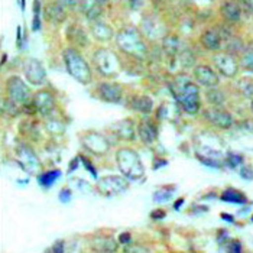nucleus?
I'll return each instance as SVG.
<instances>
[{
	"label": "nucleus",
	"instance_id": "1",
	"mask_svg": "<svg viewBox=\"0 0 253 253\" xmlns=\"http://www.w3.org/2000/svg\"><path fill=\"white\" fill-rule=\"evenodd\" d=\"M116 45L123 54L132 58L145 59L148 57V46L142 38V34L133 26L122 28L117 32Z\"/></svg>",
	"mask_w": 253,
	"mask_h": 253
},
{
	"label": "nucleus",
	"instance_id": "2",
	"mask_svg": "<svg viewBox=\"0 0 253 253\" xmlns=\"http://www.w3.org/2000/svg\"><path fill=\"white\" fill-rule=\"evenodd\" d=\"M62 59L68 74L78 81L80 84H90L93 80V73L85 58L78 52L76 48H67L62 51Z\"/></svg>",
	"mask_w": 253,
	"mask_h": 253
},
{
	"label": "nucleus",
	"instance_id": "3",
	"mask_svg": "<svg viewBox=\"0 0 253 253\" xmlns=\"http://www.w3.org/2000/svg\"><path fill=\"white\" fill-rule=\"evenodd\" d=\"M116 162L120 172L132 181H140L145 176V167L140 156L132 148H122L116 152Z\"/></svg>",
	"mask_w": 253,
	"mask_h": 253
},
{
	"label": "nucleus",
	"instance_id": "4",
	"mask_svg": "<svg viewBox=\"0 0 253 253\" xmlns=\"http://www.w3.org/2000/svg\"><path fill=\"white\" fill-rule=\"evenodd\" d=\"M176 101L179 103L181 109L188 115H197L201 109V96L198 84L188 80L175 93Z\"/></svg>",
	"mask_w": 253,
	"mask_h": 253
},
{
	"label": "nucleus",
	"instance_id": "5",
	"mask_svg": "<svg viewBox=\"0 0 253 253\" xmlns=\"http://www.w3.org/2000/svg\"><path fill=\"white\" fill-rule=\"evenodd\" d=\"M93 65L103 77H116L120 71V61L109 48H98L93 54Z\"/></svg>",
	"mask_w": 253,
	"mask_h": 253
},
{
	"label": "nucleus",
	"instance_id": "6",
	"mask_svg": "<svg viewBox=\"0 0 253 253\" xmlns=\"http://www.w3.org/2000/svg\"><path fill=\"white\" fill-rule=\"evenodd\" d=\"M16 158L19 165L31 175H39L42 169V162L37 152L26 143H19L16 146Z\"/></svg>",
	"mask_w": 253,
	"mask_h": 253
},
{
	"label": "nucleus",
	"instance_id": "7",
	"mask_svg": "<svg viewBox=\"0 0 253 253\" xmlns=\"http://www.w3.org/2000/svg\"><path fill=\"white\" fill-rule=\"evenodd\" d=\"M96 188L101 195L112 198L125 193L129 188V181L125 175H106L98 179Z\"/></svg>",
	"mask_w": 253,
	"mask_h": 253
},
{
	"label": "nucleus",
	"instance_id": "8",
	"mask_svg": "<svg viewBox=\"0 0 253 253\" xmlns=\"http://www.w3.org/2000/svg\"><path fill=\"white\" fill-rule=\"evenodd\" d=\"M213 64L215 71L226 78H234L240 70V62L236 59L234 54L227 51H218L213 57Z\"/></svg>",
	"mask_w": 253,
	"mask_h": 253
},
{
	"label": "nucleus",
	"instance_id": "9",
	"mask_svg": "<svg viewBox=\"0 0 253 253\" xmlns=\"http://www.w3.org/2000/svg\"><path fill=\"white\" fill-rule=\"evenodd\" d=\"M81 145L93 155L103 156L110 151V142L109 139L94 130H88L81 133Z\"/></svg>",
	"mask_w": 253,
	"mask_h": 253
},
{
	"label": "nucleus",
	"instance_id": "10",
	"mask_svg": "<svg viewBox=\"0 0 253 253\" xmlns=\"http://www.w3.org/2000/svg\"><path fill=\"white\" fill-rule=\"evenodd\" d=\"M6 93H7V97L13 100L15 103H18L19 106L26 104L31 100V88L19 76H12L7 78Z\"/></svg>",
	"mask_w": 253,
	"mask_h": 253
},
{
	"label": "nucleus",
	"instance_id": "11",
	"mask_svg": "<svg viewBox=\"0 0 253 253\" xmlns=\"http://www.w3.org/2000/svg\"><path fill=\"white\" fill-rule=\"evenodd\" d=\"M23 74L32 85H42L46 81V71L42 62L37 58H28L23 62Z\"/></svg>",
	"mask_w": 253,
	"mask_h": 253
},
{
	"label": "nucleus",
	"instance_id": "12",
	"mask_svg": "<svg viewBox=\"0 0 253 253\" xmlns=\"http://www.w3.org/2000/svg\"><path fill=\"white\" fill-rule=\"evenodd\" d=\"M204 117H206L213 126L218 127V129H223V130L230 129L234 125L233 116H232L227 110H224V109H221V107H214V106L209 107L207 110H204Z\"/></svg>",
	"mask_w": 253,
	"mask_h": 253
},
{
	"label": "nucleus",
	"instance_id": "13",
	"mask_svg": "<svg viewBox=\"0 0 253 253\" xmlns=\"http://www.w3.org/2000/svg\"><path fill=\"white\" fill-rule=\"evenodd\" d=\"M193 76H194V80L197 81V84L198 85H203L206 88L217 87L218 83H220L218 73L215 70H213L211 67L204 65V64L195 65L194 70H193Z\"/></svg>",
	"mask_w": 253,
	"mask_h": 253
},
{
	"label": "nucleus",
	"instance_id": "14",
	"mask_svg": "<svg viewBox=\"0 0 253 253\" xmlns=\"http://www.w3.org/2000/svg\"><path fill=\"white\" fill-rule=\"evenodd\" d=\"M97 96L106 103L117 104L123 98V87L119 83H100L97 85Z\"/></svg>",
	"mask_w": 253,
	"mask_h": 253
},
{
	"label": "nucleus",
	"instance_id": "15",
	"mask_svg": "<svg viewBox=\"0 0 253 253\" xmlns=\"http://www.w3.org/2000/svg\"><path fill=\"white\" fill-rule=\"evenodd\" d=\"M112 132L119 137V140L133 142L136 139V123L132 119H122L112 125Z\"/></svg>",
	"mask_w": 253,
	"mask_h": 253
},
{
	"label": "nucleus",
	"instance_id": "16",
	"mask_svg": "<svg viewBox=\"0 0 253 253\" xmlns=\"http://www.w3.org/2000/svg\"><path fill=\"white\" fill-rule=\"evenodd\" d=\"M32 101L37 106V110L41 116L49 117L51 113L55 110V97L52 93H49L46 90H39L38 93H35V96L32 97Z\"/></svg>",
	"mask_w": 253,
	"mask_h": 253
},
{
	"label": "nucleus",
	"instance_id": "17",
	"mask_svg": "<svg viewBox=\"0 0 253 253\" xmlns=\"http://www.w3.org/2000/svg\"><path fill=\"white\" fill-rule=\"evenodd\" d=\"M200 42L201 45L207 49V51H213V52H218L223 46V37L221 32L217 29H207L201 34L200 37Z\"/></svg>",
	"mask_w": 253,
	"mask_h": 253
},
{
	"label": "nucleus",
	"instance_id": "18",
	"mask_svg": "<svg viewBox=\"0 0 253 253\" xmlns=\"http://www.w3.org/2000/svg\"><path fill=\"white\" fill-rule=\"evenodd\" d=\"M242 7L236 0H224L220 6V15L227 23H236L242 18Z\"/></svg>",
	"mask_w": 253,
	"mask_h": 253
},
{
	"label": "nucleus",
	"instance_id": "19",
	"mask_svg": "<svg viewBox=\"0 0 253 253\" xmlns=\"http://www.w3.org/2000/svg\"><path fill=\"white\" fill-rule=\"evenodd\" d=\"M80 10L90 22L100 19L103 13V0H80Z\"/></svg>",
	"mask_w": 253,
	"mask_h": 253
},
{
	"label": "nucleus",
	"instance_id": "20",
	"mask_svg": "<svg viewBox=\"0 0 253 253\" xmlns=\"http://www.w3.org/2000/svg\"><path fill=\"white\" fill-rule=\"evenodd\" d=\"M90 29H91V35L93 38L97 39L100 42H109L115 38V31L112 29V26L103 20H93L90 22Z\"/></svg>",
	"mask_w": 253,
	"mask_h": 253
},
{
	"label": "nucleus",
	"instance_id": "21",
	"mask_svg": "<svg viewBox=\"0 0 253 253\" xmlns=\"http://www.w3.org/2000/svg\"><path fill=\"white\" fill-rule=\"evenodd\" d=\"M137 135L140 137V140L146 145H152L158 137V130H156V126L149 122L148 119L142 120L137 126Z\"/></svg>",
	"mask_w": 253,
	"mask_h": 253
},
{
	"label": "nucleus",
	"instance_id": "22",
	"mask_svg": "<svg viewBox=\"0 0 253 253\" xmlns=\"http://www.w3.org/2000/svg\"><path fill=\"white\" fill-rule=\"evenodd\" d=\"M43 13H45V18L52 23H62L67 19L65 7L62 4H59L58 1L48 3L43 9Z\"/></svg>",
	"mask_w": 253,
	"mask_h": 253
},
{
	"label": "nucleus",
	"instance_id": "23",
	"mask_svg": "<svg viewBox=\"0 0 253 253\" xmlns=\"http://www.w3.org/2000/svg\"><path fill=\"white\" fill-rule=\"evenodd\" d=\"M117 245L119 242H116L112 236H97L93 239L91 249L96 252H116Z\"/></svg>",
	"mask_w": 253,
	"mask_h": 253
},
{
	"label": "nucleus",
	"instance_id": "24",
	"mask_svg": "<svg viewBox=\"0 0 253 253\" xmlns=\"http://www.w3.org/2000/svg\"><path fill=\"white\" fill-rule=\"evenodd\" d=\"M67 39L74 45V46H85L87 45V34L84 29L78 25H71L67 29Z\"/></svg>",
	"mask_w": 253,
	"mask_h": 253
},
{
	"label": "nucleus",
	"instance_id": "25",
	"mask_svg": "<svg viewBox=\"0 0 253 253\" xmlns=\"http://www.w3.org/2000/svg\"><path fill=\"white\" fill-rule=\"evenodd\" d=\"M130 104L136 112L142 115H151L154 110V100L149 96H135L132 97Z\"/></svg>",
	"mask_w": 253,
	"mask_h": 253
},
{
	"label": "nucleus",
	"instance_id": "26",
	"mask_svg": "<svg viewBox=\"0 0 253 253\" xmlns=\"http://www.w3.org/2000/svg\"><path fill=\"white\" fill-rule=\"evenodd\" d=\"M162 48H164V51L168 54V55H171V57H174L176 55L179 51H181V42H179V39L176 38L175 35H168V37H165V38L162 39Z\"/></svg>",
	"mask_w": 253,
	"mask_h": 253
},
{
	"label": "nucleus",
	"instance_id": "27",
	"mask_svg": "<svg viewBox=\"0 0 253 253\" xmlns=\"http://www.w3.org/2000/svg\"><path fill=\"white\" fill-rule=\"evenodd\" d=\"M220 198H221L223 201L234 203V204H245V203L248 201L245 194H242L240 191H237V190H234V188L224 190V191L221 193V195H220Z\"/></svg>",
	"mask_w": 253,
	"mask_h": 253
},
{
	"label": "nucleus",
	"instance_id": "28",
	"mask_svg": "<svg viewBox=\"0 0 253 253\" xmlns=\"http://www.w3.org/2000/svg\"><path fill=\"white\" fill-rule=\"evenodd\" d=\"M59 175H61V171H59V169H51V171H46V172L39 174L38 181L42 187L49 188V187H51V185L58 179Z\"/></svg>",
	"mask_w": 253,
	"mask_h": 253
},
{
	"label": "nucleus",
	"instance_id": "29",
	"mask_svg": "<svg viewBox=\"0 0 253 253\" xmlns=\"http://www.w3.org/2000/svg\"><path fill=\"white\" fill-rule=\"evenodd\" d=\"M207 100H209V103H210L211 106H214V107H221V106L224 104V101H226V97H224L223 91L217 90L215 87H211V88H209V91H207Z\"/></svg>",
	"mask_w": 253,
	"mask_h": 253
},
{
	"label": "nucleus",
	"instance_id": "30",
	"mask_svg": "<svg viewBox=\"0 0 253 253\" xmlns=\"http://www.w3.org/2000/svg\"><path fill=\"white\" fill-rule=\"evenodd\" d=\"M45 127H46L48 133H51L52 136H58L65 132V125L58 119H48Z\"/></svg>",
	"mask_w": 253,
	"mask_h": 253
},
{
	"label": "nucleus",
	"instance_id": "31",
	"mask_svg": "<svg viewBox=\"0 0 253 253\" xmlns=\"http://www.w3.org/2000/svg\"><path fill=\"white\" fill-rule=\"evenodd\" d=\"M240 64L245 70L253 73V43L246 46L242 52V58H240Z\"/></svg>",
	"mask_w": 253,
	"mask_h": 253
},
{
	"label": "nucleus",
	"instance_id": "32",
	"mask_svg": "<svg viewBox=\"0 0 253 253\" xmlns=\"http://www.w3.org/2000/svg\"><path fill=\"white\" fill-rule=\"evenodd\" d=\"M32 31H39L41 29V12H42V6H41V0H34V7H32Z\"/></svg>",
	"mask_w": 253,
	"mask_h": 253
},
{
	"label": "nucleus",
	"instance_id": "33",
	"mask_svg": "<svg viewBox=\"0 0 253 253\" xmlns=\"http://www.w3.org/2000/svg\"><path fill=\"white\" fill-rule=\"evenodd\" d=\"M174 190L175 188H172V187H164V188L158 190L155 194H154V200H155L156 203H164V201L169 200V197L172 195Z\"/></svg>",
	"mask_w": 253,
	"mask_h": 253
},
{
	"label": "nucleus",
	"instance_id": "34",
	"mask_svg": "<svg viewBox=\"0 0 253 253\" xmlns=\"http://www.w3.org/2000/svg\"><path fill=\"white\" fill-rule=\"evenodd\" d=\"M240 88H242V91H243L245 96L253 97V83L251 80H243L240 83Z\"/></svg>",
	"mask_w": 253,
	"mask_h": 253
},
{
	"label": "nucleus",
	"instance_id": "35",
	"mask_svg": "<svg viewBox=\"0 0 253 253\" xmlns=\"http://www.w3.org/2000/svg\"><path fill=\"white\" fill-rule=\"evenodd\" d=\"M243 162V158L240 155H237V154H229L227 155V165L230 167V168H236L237 165H240Z\"/></svg>",
	"mask_w": 253,
	"mask_h": 253
},
{
	"label": "nucleus",
	"instance_id": "36",
	"mask_svg": "<svg viewBox=\"0 0 253 253\" xmlns=\"http://www.w3.org/2000/svg\"><path fill=\"white\" fill-rule=\"evenodd\" d=\"M240 176L243 179H248V181H252L253 179V168L249 165H243L240 168Z\"/></svg>",
	"mask_w": 253,
	"mask_h": 253
},
{
	"label": "nucleus",
	"instance_id": "37",
	"mask_svg": "<svg viewBox=\"0 0 253 253\" xmlns=\"http://www.w3.org/2000/svg\"><path fill=\"white\" fill-rule=\"evenodd\" d=\"M237 1H239L242 10L253 15V0H237Z\"/></svg>",
	"mask_w": 253,
	"mask_h": 253
},
{
	"label": "nucleus",
	"instance_id": "38",
	"mask_svg": "<svg viewBox=\"0 0 253 253\" xmlns=\"http://www.w3.org/2000/svg\"><path fill=\"white\" fill-rule=\"evenodd\" d=\"M120 245H130L132 243V234L129 233V232H123V233L119 236V240H117Z\"/></svg>",
	"mask_w": 253,
	"mask_h": 253
},
{
	"label": "nucleus",
	"instance_id": "39",
	"mask_svg": "<svg viewBox=\"0 0 253 253\" xmlns=\"http://www.w3.org/2000/svg\"><path fill=\"white\" fill-rule=\"evenodd\" d=\"M70 200H71V190L62 188V190L59 191V201H61V203H68Z\"/></svg>",
	"mask_w": 253,
	"mask_h": 253
},
{
	"label": "nucleus",
	"instance_id": "40",
	"mask_svg": "<svg viewBox=\"0 0 253 253\" xmlns=\"http://www.w3.org/2000/svg\"><path fill=\"white\" fill-rule=\"evenodd\" d=\"M80 159L83 161V164H84V167H85V168H87V169H88V171H90V172H91L93 175H94V176L97 175V172H96V169H94V167H93V165L90 164V161H88V159H85L84 156H80Z\"/></svg>",
	"mask_w": 253,
	"mask_h": 253
},
{
	"label": "nucleus",
	"instance_id": "41",
	"mask_svg": "<svg viewBox=\"0 0 253 253\" xmlns=\"http://www.w3.org/2000/svg\"><path fill=\"white\" fill-rule=\"evenodd\" d=\"M55 1H58L59 4H62L64 7H74L80 3V0H55Z\"/></svg>",
	"mask_w": 253,
	"mask_h": 253
},
{
	"label": "nucleus",
	"instance_id": "42",
	"mask_svg": "<svg viewBox=\"0 0 253 253\" xmlns=\"http://www.w3.org/2000/svg\"><path fill=\"white\" fill-rule=\"evenodd\" d=\"M127 3H129V6H130L133 10H137V9H140V7L143 6L145 0H127Z\"/></svg>",
	"mask_w": 253,
	"mask_h": 253
},
{
	"label": "nucleus",
	"instance_id": "43",
	"mask_svg": "<svg viewBox=\"0 0 253 253\" xmlns=\"http://www.w3.org/2000/svg\"><path fill=\"white\" fill-rule=\"evenodd\" d=\"M229 251L230 252H242V243L240 242H232L230 245H229Z\"/></svg>",
	"mask_w": 253,
	"mask_h": 253
},
{
	"label": "nucleus",
	"instance_id": "44",
	"mask_svg": "<svg viewBox=\"0 0 253 253\" xmlns=\"http://www.w3.org/2000/svg\"><path fill=\"white\" fill-rule=\"evenodd\" d=\"M164 217H165V211L161 210V209H158V210L151 213V218H152V220H161V218H164Z\"/></svg>",
	"mask_w": 253,
	"mask_h": 253
},
{
	"label": "nucleus",
	"instance_id": "45",
	"mask_svg": "<svg viewBox=\"0 0 253 253\" xmlns=\"http://www.w3.org/2000/svg\"><path fill=\"white\" fill-rule=\"evenodd\" d=\"M52 252H64V242L62 240H59V242H55V245H54V248L51 249Z\"/></svg>",
	"mask_w": 253,
	"mask_h": 253
},
{
	"label": "nucleus",
	"instance_id": "46",
	"mask_svg": "<svg viewBox=\"0 0 253 253\" xmlns=\"http://www.w3.org/2000/svg\"><path fill=\"white\" fill-rule=\"evenodd\" d=\"M126 251L127 252H148L149 249H145V248H126Z\"/></svg>",
	"mask_w": 253,
	"mask_h": 253
},
{
	"label": "nucleus",
	"instance_id": "47",
	"mask_svg": "<svg viewBox=\"0 0 253 253\" xmlns=\"http://www.w3.org/2000/svg\"><path fill=\"white\" fill-rule=\"evenodd\" d=\"M184 204V198H179V200H176L175 203H174V209L175 210H179V207Z\"/></svg>",
	"mask_w": 253,
	"mask_h": 253
},
{
	"label": "nucleus",
	"instance_id": "48",
	"mask_svg": "<svg viewBox=\"0 0 253 253\" xmlns=\"http://www.w3.org/2000/svg\"><path fill=\"white\" fill-rule=\"evenodd\" d=\"M221 218H226L227 221H233V215H229V214H226V213H223V214H221Z\"/></svg>",
	"mask_w": 253,
	"mask_h": 253
},
{
	"label": "nucleus",
	"instance_id": "49",
	"mask_svg": "<svg viewBox=\"0 0 253 253\" xmlns=\"http://www.w3.org/2000/svg\"><path fill=\"white\" fill-rule=\"evenodd\" d=\"M18 3H19V7L22 9V12L25 10V0H18Z\"/></svg>",
	"mask_w": 253,
	"mask_h": 253
},
{
	"label": "nucleus",
	"instance_id": "50",
	"mask_svg": "<svg viewBox=\"0 0 253 253\" xmlns=\"http://www.w3.org/2000/svg\"><path fill=\"white\" fill-rule=\"evenodd\" d=\"M1 62H3V64L6 62V54H3V58H1Z\"/></svg>",
	"mask_w": 253,
	"mask_h": 253
},
{
	"label": "nucleus",
	"instance_id": "51",
	"mask_svg": "<svg viewBox=\"0 0 253 253\" xmlns=\"http://www.w3.org/2000/svg\"><path fill=\"white\" fill-rule=\"evenodd\" d=\"M252 109H253V103H252Z\"/></svg>",
	"mask_w": 253,
	"mask_h": 253
},
{
	"label": "nucleus",
	"instance_id": "52",
	"mask_svg": "<svg viewBox=\"0 0 253 253\" xmlns=\"http://www.w3.org/2000/svg\"><path fill=\"white\" fill-rule=\"evenodd\" d=\"M252 220H253V217H252Z\"/></svg>",
	"mask_w": 253,
	"mask_h": 253
},
{
	"label": "nucleus",
	"instance_id": "53",
	"mask_svg": "<svg viewBox=\"0 0 253 253\" xmlns=\"http://www.w3.org/2000/svg\"><path fill=\"white\" fill-rule=\"evenodd\" d=\"M103 1H104V0H103Z\"/></svg>",
	"mask_w": 253,
	"mask_h": 253
}]
</instances>
